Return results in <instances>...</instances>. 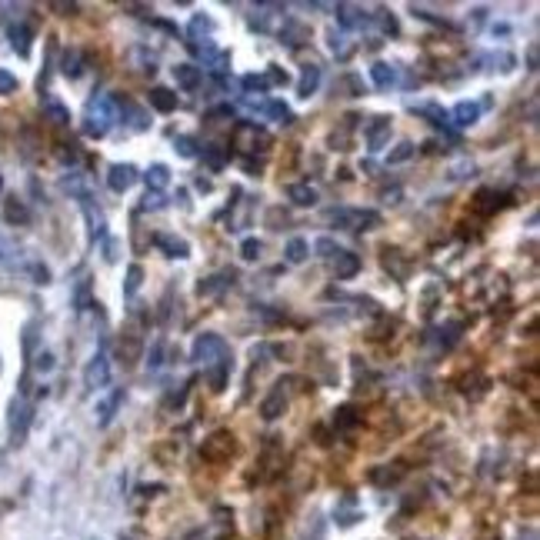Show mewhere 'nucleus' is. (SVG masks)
Wrapping results in <instances>:
<instances>
[{
  "label": "nucleus",
  "instance_id": "603ef678",
  "mask_svg": "<svg viewBox=\"0 0 540 540\" xmlns=\"http://www.w3.org/2000/svg\"><path fill=\"white\" fill-rule=\"evenodd\" d=\"M17 90V77L10 70H0V93H14Z\"/></svg>",
  "mask_w": 540,
  "mask_h": 540
},
{
  "label": "nucleus",
  "instance_id": "ddd939ff",
  "mask_svg": "<svg viewBox=\"0 0 540 540\" xmlns=\"http://www.w3.org/2000/svg\"><path fill=\"white\" fill-rule=\"evenodd\" d=\"M174 80H177L180 90H197L200 80H204V74H200L197 63H177V67H174Z\"/></svg>",
  "mask_w": 540,
  "mask_h": 540
},
{
  "label": "nucleus",
  "instance_id": "0eeeda50",
  "mask_svg": "<svg viewBox=\"0 0 540 540\" xmlns=\"http://www.w3.org/2000/svg\"><path fill=\"white\" fill-rule=\"evenodd\" d=\"M153 247L164 250L167 257H174V260H187V257H190V243L183 237H177V234H157V237H153Z\"/></svg>",
  "mask_w": 540,
  "mask_h": 540
},
{
  "label": "nucleus",
  "instance_id": "dca6fc26",
  "mask_svg": "<svg viewBox=\"0 0 540 540\" xmlns=\"http://www.w3.org/2000/svg\"><path fill=\"white\" fill-rule=\"evenodd\" d=\"M120 404H123V390H114L107 400H100V404H97V423H100V427H107L110 420L117 417Z\"/></svg>",
  "mask_w": 540,
  "mask_h": 540
},
{
  "label": "nucleus",
  "instance_id": "c756f323",
  "mask_svg": "<svg viewBox=\"0 0 540 540\" xmlns=\"http://www.w3.org/2000/svg\"><path fill=\"white\" fill-rule=\"evenodd\" d=\"M414 110H417V114H427V120H430L434 127H447V123H450L447 110H444V107H437V104H414Z\"/></svg>",
  "mask_w": 540,
  "mask_h": 540
},
{
  "label": "nucleus",
  "instance_id": "39448f33",
  "mask_svg": "<svg viewBox=\"0 0 540 540\" xmlns=\"http://www.w3.org/2000/svg\"><path fill=\"white\" fill-rule=\"evenodd\" d=\"M284 410H287V387H284V380H277V384H273V390L264 397V404H260V417H264V420H277Z\"/></svg>",
  "mask_w": 540,
  "mask_h": 540
},
{
  "label": "nucleus",
  "instance_id": "37998d69",
  "mask_svg": "<svg viewBox=\"0 0 540 540\" xmlns=\"http://www.w3.org/2000/svg\"><path fill=\"white\" fill-rule=\"evenodd\" d=\"M44 110H47V117L54 120V123H67V120H70V114H67V107H63V104H57V100H50V104H47Z\"/></svg>",
  "mask_w": 540,
  "mask_h": 540
},
{
  "label": "nucleus",
  "instance_id": "6e6552de",
  "mask_svg": "<svg viewBox=\"0 0 540 540\" xmlns=\"http://www.w3.org/2000/svg\"><path fill=\"white\" fill-rule=\"evenodd\" d=\"M330 270H333L337 280H350V277L360 273V257L354 250H340V254H333V260H330Z\"/></svg>",
  "mask_w": 540,
  "mask_h": 540
},
{
  "label": "nucleus",
  "instance_id": "6e6d98bb",
  "mask_svg": "<svg viewBox=\"0 0 540 540\" xmlns=\"http://www.w3.org/2000/svg\"><path fill=\"white\" fill-rule=\"evenodd\" d=\"M380 27L387 30V33H397V20H393L390 14H380Z\"/></svg>",
  "mask_w": 540,
  "mask_h": 540
},
{
  "label": "nucleus",
  "instance_id": "2eb2a0df",
  "mask_svg": "<svg viewBox=\"0 0 540 540\" xmlns=\"http://www.w3.org/2000/svg\"><path fill=\"white\" fill-rule=\"evenodd\" d=\"M317 87H320V67L317 63H303L300 80H297V93L300 97H314Z\"/></svg>",
  "mask_w": 540,
  "mask_h": 540
},
{
  "label": "nucleus",
  "instance_id": "c85d7f7f",
  "mask_svg": "<svg viewBox=\"0 0 540 540\" xmlns=\"http://www.w3.org/2000/svg\"><path fill=\"white\" fill-rule=\"evenodd\" d=\"M144 284V267L140 264H130L127 267V277H123V297H134L137 290Z\"/></svg>",
  "mask_w": 540,
  "mask_h": 540
},
{
  "label": "nucleus",
  "instance_id": "7c9ffc66",
  "mask_svg": "<svg viewBox=\"0 0 540 540\" xmlns=\"http://www.w3.org/2000/svg\"><path fill=\"white\" fill-rule=\"evenodd\" d=\"M460 333H464V324H460V320H450V324L440 327L437 340H440V347H453L457 340H460Z\"/></svg>",
  "mask_w": 540,
  "mask_h": 540
},
{
  "label": "nucleus",
  "instance_id": "473e14b6",
  "mask_svg": "<svg viewBox=\"0 0 540 540\" xmlns=\"http://www.w3.org/2000/svg\"><path fill=\"white\" fill-rule=\"evenodd\" d=\"M264 114H270V120H277V123H290V120H294V110H290L284 100H267V104H264Z\"/></svg>",
  "mask_w": 540,
  "mask_h": 540
},
{
  "label": "nucleus",
  "instance_id": "f257e3e1",
  "mask_svg": "<svg viewBox=\"0 0 540 540\" xmlns=\"http://www.w3.org/2000/svg\"><path fill=\"white\" fill-rule=\"evenodd\" d=\"M114 120H117V104H114V97L100 90V93H93L84 107V134L87 137H107V130L114 127Z\"/></svg>",
  "mask_w": 540,
  "mask_h": 540
},
{
  "label": "nucleus",
  "instance_id": "393cba45",
  "mask_svg": "<svg viewBox=\"0 0 540 540\" xmlns=\"http://www.w3.org/2000/svg\"><path fill=\"white\" fill-rule=\"evenodd\" d=\"M290 200L297 204V207H314L317 204V190L310 187V183H290Z\"/></svg>",
  "mask_w": 540,
  "mask_h": 540
},
{
  "label": "nucleus",
  "instance_id": "4c0bfd02",
  "mask_svg": "<svg viewBox=\"0 0 540 540\" xmlns=\"http://www.w3.org/2000/svg\"><path fill=\"white\" fill-rule=\"evenodd\" d=\"M354 227H363V230L380 227V213L377 210H354Z\"/></svg>",
  "mask_w": 540,
  "mask_h": 540
},
{
  "label": "nucleus",
  "instance_id": "58836bf2",
  "mask_svg": "<svg viewBox=\"0 0 540 540\" xmlns=\"http://www.w3.org/2000/svg\"><path fill=\"white\" fill-rule=\"evenodd\" d=\"M260 250H264V243H260L257 237H247L243 243H240V257H243L247 264H254L257 257H260Z\"/></svg>",
  "mask_w": 540,
  "mask_h": 540
},
{
  "label": "nucleus",
  "instance_id": "3c124183",
  "mask_svg": "<svg viewBox=\"0 0 540 540\" xmlns=\"http://www.w3.org/2000/svg\"><path fill=\"white\" fill-rule=\"evenodd\" d=\"M330 50H333V54H340V57H344L347 54V40H344V33H337V30H330Z\"/></svg>",
  "mask_w": 540,
  "mask_h": 540
},
{
  "label": "nucleus",
  "instance_id": "680f3d73",
  "mask_svg": "<svg viewBox=\"0 0 540 540\" xmlns=\"http://www.w3.org/2000/svg\"><path fill=\"white\" fill-rule=\"evenodd\" d=\"M517 540H537V530H524V534H520Z\"/></svg>",
  "mask_w": 540,
  "mask_h": 540
},
{
  "label": "nucleus",
  "instance_id": "ea45409f",
  "mask_svg": "<svg viewBox=\"0 0 540 540\" xmlns=\"http://www.w3.org/2000/svg\"><path fill=\"white\" fill-rule=\"evenodd\" d=\"M357 520H360L357 504H354V500H347V507L337 510V524H340V527H350V524H357Z\"/></svg>",
  "mask_w": 540,
  "mask_h": 540
},
{
  "label": "nucleus",
  "instance_id": "bb28decb",
  "mask_svg": "<svg viewBox=\"0 0 540 540\" xmlns=\"http://www.w3.org/2000/svg\"><path fill=\"white\" fill-rule=\"evenodd\" d=\"M123 114H127V127H130V130H147L150 127V117L144 114V107L123 100Z\"/></svg>",
  "mask_w": 540,
  "mask_h": 540
},
{
  "label": "nucleus",
  "instance_id": "1a4fd4ad",
  "mask_svg": "<svg viewBox=\"0 0 540 540\" xmlns=\"http://www.w3.org/2000/svg\"><path fill=\"white\" fill-rule=\"evenodd\" d=\"M80 207H84V217H87V237L90 240L107 237V217H104V210L97 207L93 200H80Z\"/></svg>",
  "mask_w": 540,
  "mask_h": 540
},
{
  "label": "nucleus",
  "instance_id": "7ed1b4c3",
  "mask_svg": "<svg viewBox=\"0 0 540 540\" xmlns=\"http://www.w3.org/2000/svg\"><path fill=\"white\" fill-rule=\"evenodd\" d=\"M30 420H33V407L30 400L20 393L10 400V410H7V430H10V444H24V437L30 430Z\"/></svg>",
  "mask_w": 540,
  "mask_h": 540
},
{
  "label": "nucleus",
  "instance_id": "a878e982",
  "mask_svg": "<svg viewBox=\"0 0 540 540\" xmlns=\"http://www.w3.org/2000/svg\"><path fill=\"white\" fill-rule=\"evenodd\" d=\"M60 70H63V77H70V80H77V77H80L84 63H80V50H77V47L63 50V57H60Z\"/></svg>",
  "mask_w": 540,
  "mask_h": 540
},
{
  "label": "nucleus",
  "instance_id": "79ce46f5",
  "mask_svg": "<svg viewBox=\"0 0 540 540\" xmlns=\"http://www.w3.org/2000/svg\"><path fill=\"white\" fill-rule=\"evenodd\" d=\"M174 150H177L180 157H187V160H190V157H197V147H194V137H187V134H180L177 140H174Z\"/></svg>",
  "mask_w": 540,
  "mask_h": 540
},
{
  "label": "nucleus",
  "instance_id": "c03bdc74",
  "mask_svg": "<svg viewBox=\"0 0 540 540\" xmlns=\"http://www.w3.org/2000/svg\"><path fill=\"white\" fill-rule=\"evenodd\" d=\"M27 270H30V280H37V284H47V280H50V270H47L40 260H30Z\"/></svg>",
  "mask_w": 540,
  "mask_h": 540
},
{
  "label": "nucleus",
  "instance_id": "e2e57ef3",
  "mask_svg": "<svg viewBox=\"0 0 540 540\" xmlns=\"http://www.w3.org/2000/svg\"><path fill=\"white\" fill-rule=\"evenodd\" d=\"M0 194H3V177H0Z\"/></svg>",
  "mask_w": 540,
  "mask_h": 540
},
{
  "label": "nucleus",
  "instance_id": "c9c22d12",
  "mask_svg": "<svg viewBox=\"0 0 540 540\" xmlns=\"http://www.w3.org/2000/svg\"><path fill=\"white\" fill-rule=\"evenodd\" d=\"M204 160H207L210 170H224V164H227L224 150L217 147V144H207V147H204Z\"/></svg>",
  "mask_w": 540,
  "mask_h": 540
},
{
  "label": "nucleus",
  "instance_id": "aec40b11",
  "mask_svg": "<svg viewBox=\"0 0 540 540\" xmlns=\"http://www.w3.org/2000/svg\"><path fill=\"white\" fill-rule=\"evenodd\" d=\"M337 20H340V27H360V24H367V14L357 3H340L337 7Z\"/></svg>",
  "mask_w": 540,
  "mask_h": 540
},
{
  "label": "nucleus",
  "instance_id": "5701e85b",
  "mask_svg": "<svg viewBox=\"0 0 540 540\" xmlns=\"http://www.w3.org/2000/svg\"><path fill=\"white\" fill-rule=\"evenodd\" d=\"M370 80H374L377 87H390L397 80V67L387 63V60H377V63H370Z\"/></svg>",
  "mask_w": 540,
  "mask_h": 540
},
{
  "label": "nucleus",
  "instance_id": "a18cd8bd",
  "mask_svg": "<svg viewBox=\"0 0 540 540\" xmlns=\"http://www.w3.org/2000/svg\"><path fill=\"white\" fill-rule=\"evenodd\" d=\"M54 363H57V360H54V354H50V350H40V354L33 357V370L47 374V370H54Z\"/></svg>",
  "mask_w": 540,
  "mask_h": 540
},
{
  "label": "nucleus",
  "instance_id": "052dcab7",
  "mask_svg": "<svg viewBox=\"0 0 540 540\" xmlns=\"http://www.w3.org/2000/svg\"><path fill=\"white\" fill-rule=\"evenodd\" d=\"M384 200H387V204H397V200H400V190H397V187H393V190H384Z\"/></svg>",
  "mask_w": 540,
  "mask_h": 540
},
{
  "label": "nucleus",
  "instance_id": "bf43d9fd",
  "mask_svg": "<svg viewBox=\"0 0 540 540\" xmlns=\"http://www.w3.org/2000/svg\"><path fill=\"white\" fill-rule=\"evenodd\" d=\"M54 10H57V14H74L77 3H54Z\"/></svg>",
  "mask_w": 540,
  "mask_h": 540
},
{
  "label": "nucleus",
  "instance_id": "412c9836",
  "mask_svg": "<svg viewBox=\"0 0 540 540\" xmlns=\"http://www.w3.org/2000/svg\"><path fill=\"white\" fill-rule=\"evenodd\" d=\"M310 257V243L303 237H290L287 240V247H284V260L287 264H303Z\"/></svg>",
  "mask_w": 540,
  "mask_h": 540
},
{
  "label": "nucleus",
  "instance_id": "a211bd4d",
  "mask_svg": "<svg viewBox=\"0 0 540 540\" xmlns=\"http://www.w3.org/2000/svg\"><path fill=\"white\" fill-rule=\"evenodd\" d=\"M3 220L14 224V227H24L30 220V210L24 207L17 197H7V200H3Z\"/></svg>",
  "mask_w": 540,
  "mask_h": 540
},
{
  "label": "nucleus",
  "instance_id": "4be33fe9",
  "mask_svg": "<svg viewBox=\"0 0 540 540\" xmlns=\"http://www.w3.org/2000/svg\"><path fill=\"white\" fill-rule=\"evenodd\" d=\"M230 450H234V440H230V434H224V430H220V434H213L207 444H204V453H207V457H213V460H217V457H227Z\"/></svg>",
  "mask_w": 540,
  "mask_h": 540
},
{
  "label": "nucleus",
  "instance_id": "9b49d317",
  "mask_svg": "<svg viewBox=\"0 0 540 540\" xmlns=\"http://www.w3.org/2000/svg\"><path fill=\"white\" fill-rule=\"evenodd\" d=\"M234 280H237V270H220V273H213V277H204V280L197 284V294L213 297V294H220L227 287H234Z\"/></svg>",
  "mask_w": 540,
  "mask_h": 540
},
{
  "label": "nucleus",
  "instance_id": "f8f14e48",
  "mask_svg": "<svg viewBox=\"0 0 540 540\" xmlns=\"http://www.w3.org/2000/svg\"><path fill=\"white\" fill-rule=\"evenodd\" d=\"M447 117L453 120L457 127H474L480 120V104L477 100H460L453 110H447Z\"/></svg>",
  "mask_w": 540,
  "mask_h": 540
},
{
  "label": "nucleus",
  "instance_id": "8fccbe9b",
  "mask_svg": "<svg viewBox=\"0 0 540 540\" xmlns=\"http://www.w3.org/2000/svg\"><path fill=\"white\" fill-rule=\"evenodd\" d=\"M117 250H120V240L117 237H104V260L107 264L117 260Z\"/></svg>",
  "mask_w": 540,
  "mask_h": 540
},
{
  "label": "nucleus",
  "instance_id": "a19ab883",
  "mask_svg": "<svg viewBox=\"0 0 540 540\" xmlns=\"http://www.w3.org/2000/svg\"><path fill=\"white\" fill-rule=\"evenodd\" d=\"M314 250H317L320 257H333V254H340L344 247H340V243H337L333 237H317V240H314Z\"/></svg>",
  "mask_w": 540,
  "mask_h": 540
},
{
  "label": "nucleus",
  "instance_id": "b1692460",
  "mask_svg": "<svg viewBox=\"0 0 540 540\" xmlns=\"http://www.w3.org/2000/svg\"><path fill=\"white\" fill-rule=\"evenodd\" d=\"M144 177H147V190H157V194H160L167 183H170V167L167 164H150V170L144 174Z\"/></svg>",
  "mask_w": 540,
  "mask_h": 540
},
{
  "label": "nucleus",
  "instance_id": "e433bc0d",
  "mask_svg": "<svg viewBox=\"0 0 540 540\" xmlns=\"http://www.w3.org/2000/svg\"><path fill=\"white\" fill-rule=\"evenodd\" d=\"M303 33H307V30L300 27V24H294V20H290V24H284V30H280V40H284L287 47H297L300 40H303Z\"/></svg>",
  "mask_w": 540,
  "mask_h": 540
},
{
  "label": "nucleus",
  "instance_id": "9d476101",
  "mask_svg": "<svg viewBox=\"0 0 540 540\" xmlns=\"http://www.w3.org/2000/svg\"><path fill=\"white\" fill-rule=\"evenodd\" d=\"M390 130H393V120L387 117V114H380V117H374L370 120V127H367V147L374 150H380L384 144H387V137H390Z\"/></svg>",
  "mask_w": 540,
  "mask_h": 540
},
{
  "label": "nucleus",
  "instance_id": "49530a36",
  "mask_svg": "<svg viewBox=\"0 0 540 540\" xmlns=\"http://www.w3.org/2000/svg\"><path fill=\"white\" fill-rule=\"evenodd\" d=\"M164 340H157V344L150 347V357H147V367L150 370H157V367H160V363H164Z\"/></svg>",
  "mask_w": 540,
  "mask_h": 540
},
{
  "label": "nucleus",
  "instance_id": "de8ad7c7",
  "mask_svg": "<svg viewBox=\"0 0 540 540\" xmlns=\"http://www.w3.org/2000/svg\"><path fill=\"white\" fill-rule=\"evenodd\" d=\"M167 207L164 194H157V190H147V197H144V204H140V210H160Z\"/></svg>",
  "mask_w": 540,
  "mask_h": 540
},
{
  "label": "nucleus",
  "instance_id": "09e8293b",
  "mask_svg": "<svg viewBox=\"0 0 540 540\" xmlns=\"http://www.w3.org/2000/svg\"><path fill=\"white\" fill-rule=\"evenodd\" d=\"M243 87L250 90V93H254V90H267V87H270V80H267V77L247 74V77H243Z\"/></svg>",
  "mask_w": 540,
  "mask_h": 540
},
{
  "label": "nucleus",
  "instance_id": "423d86ee",
  "mask_svg": "<svg viewBox=\"0 0 540 540\" xmlns=\"http://www.w3.org/2000/svg\"><path fill=\"white\" fill-rule=\"evenodd\" d=\"M107 183H110V190L114 194H123V190H130L137 183V167L134 164H114L107 170Z\"/></svg>",
  "mask_w": 540,
  "mask_h": 540
},
{
  "label": "nucleus",
  "instance_id": "f03ea898",
  "mask_svg": "<svg viewBox=\"0 0 540 540\" xmlns=\"http://www.w3.org/2000/svg\"><path fill=\"white\" fill-rule=\"evenodd\" d=\"M224 357H227V340L220 333H213V330H204L194 340V347H190V360L204 363V367H213L217 360H224Z\"/></svg>",
  "mask_w": 540,
  "mask_h": 540
},
{
  "label": "nucleus",
  "instance_id": "72a5a7b5",
  "mask_svg": "<svg viewBox=\"0 0 540 540\" xmlns=\"http://www.w3.org/2000/svg\"><path fill=\"white\" fill-rule=\"evenodd\" d=\"M417 153V144H410V140H400L397 147L387 153V164H404V160H410Z\"/></svg>",
  "mask_w": 540,
  "mask_h": 540
},
{
  "label": "nucleus",
  "instance_id": "5fc2aeb1",
  "mask_svg": "<svg viewBox=\"0 0 540 540\" xmlns=\"http://www.w3.org/2000/svg\"><path fill=\"white\" fill-rule=\"evenodd\" d=\"M467 174H474V164H470V160H464V164H457V167H453V174H450V177H453V180H460V177H467Z\"/></svg>",
  "mask_w": 540,
  "mask_h": 540
},
{
  "label": "nucleus",
  "instance_id": "f704fd0d",
  "mask_svg": "<svg viewBox=\"0 0 540 540\" xmlns=\"http://www.w3.org/2000/svg\"><path fill=\"white\" fill-rule=\"evenodd\" d=\"M357 410H354V407H337V414H333V427H337V430H347V427H354V423H357Z\"/></svg>",
  "mask_w": 540,
  "mask_h": 540
},
{
  "label": "nucleus",
  "instance_id": "f3484780",
  "mask_svg": "<svg viewBox=\"0 0 540 540\" xmlns=\"http://www.w3.org/2000/svg\"><path fill=\"white\" fill-rule=\"evenodd\" d=\"M150 107H153V110H160V114H170V110H177V90L153 87V90H150Z\"/></svg>",
  "mask_w": 540,
  "mask_h": 540
},
{
  "label": "nucleus",
  "instance_id": "864d4df0",
  "mask_svg": "<svg viewBox=\"0 0 540 540\" xmlns=\"http://www.w3.org/2000/svg\"><path fill=\"white\" fill-rule=\"evenodd\" d=\"M240 164H243V174H250V177H257V174H260V160H254V157H243Z\"/></svg>",
  "mask_w": 540,
  "mask_h": 540
},
{
  "label": "nucleus",
  "instance_id": "cd10ccee",
  "mask_svg": "<svg viewBox=\"0 0 540 540\" xmlns=\"http://www.w3.org/2000/svg\"><path fill=\"white\" fill-rule=\"evenodd\" d=\"M497 207H504V200H500V194H494V190H480V194L474 197V210H477V213H494Z\"/></svg>",
  "mask_w": 540,
  "mask_h": 540
},
{
  "label": "nucleus",
  "instance_id": "2f4dec72",
  "mask_svg": "<svg viewBox=\"0 0 540 540\" xmlns=\"http://www.w3.org/2000/svg\"><path fill=\"white\" fill-rule=\"evenodd\" d=\"M210 30H213V20H210V17H204V14H197L194 20H190V27H187V33H190V44H197L200 37L207 40Z\"/></svg>",
  "mask_w": 540,
  "mask_h": 540
},
{
  "label": "nucleus",
  "instance_id": "6ab92c4d",
  "mask_svg": "<svg viewBox=\"0 0 540 540\" xmlns=\"http://www.w3.org/2000/svg\"><path fill=\"white\" fill-rule=\"evenodd\" d=\"M7 37H10V47H14L20 57H27L30 54V27L27 24H10L7 27Z\"/></svg>",
  "mask_w": 540,
  "mask_h": 540
},
{
  "label": "nucleus",
  "instance_id": "13d9d810",
  "mask_svg": "<svg viewBox=\"0 0 540 540\" xmlns=\"http://www.w3.org/2000/svg\"><path fill=\"white\" fill-rule=\"evenodd\" d=\"M527 67H530V70H537V44L527 50Z\"/></svg>",
  "mask_w": 540,
  "mask_h": 540
},
{
  "label": "nucleus",
  "instance_id": "4468645a",
  "mask_svg": "<svg viewBox=\"0 0 540 540\" xmlns=\"http://www.w3.org/2000/svg\"><path fill=\"white\" fill-rule=\"evenodd\" d=\"M230 370H234V360H230V354H227L224 360H217L213 367H207V380H210V390H220L227 387V380H230Z\"/></svg>",
  "mask_w": 540,
  "mask_h": 540
},
{
  "label": "nucleus",
  "instance_id": "4d7b16f0",
  "mask_svg": "<svg viewBox=\"0 0 540 540\" xmlns=\"http://www.w3.org/2000/svg\"><path fill=\"white\" fill-rule=\"evenodd\" d=\"M270 80H273V84H287V70H280V67H270Z\"/></svg>",
  "mask_w": 540,
  "mask_h": 540
},
{
  "label": "nucleus",
  "instance_id": "20e7f679",
  "mask_svg": "<svg viewBox=\"0 0 540 540\" xmlns=\"http://www.w3.org/2000/svg\"><path fill=\"white\" fill-rule=\"evenodd\" d=\"M110 384V360H107L104 350H97L93 357L87 360V367H84V387L87 390H100Z\"/></svg>",
  "mask_w": 540,
  "mask_h": 540
}]
</instances>
